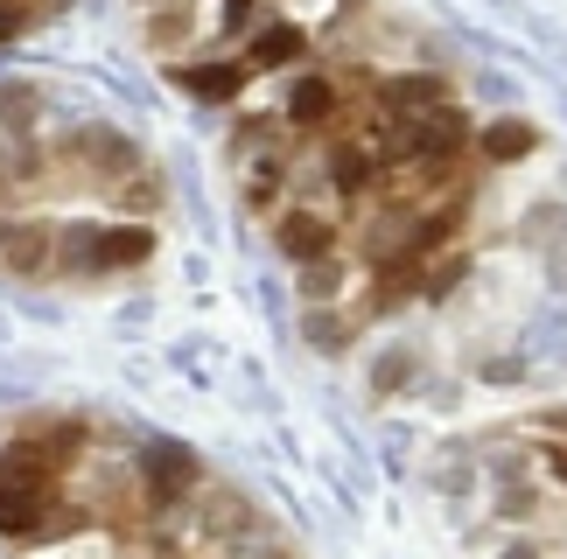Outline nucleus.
I'll use <instances>...</instances> for the list:
<instances>
[{
    "label": "nucleus",
    "mask_w": 567,
    "mask_h": 559,
    "mask_svg": "<svg viewBox=\"0 0 567 559\" xmlns=\"http://www.w3.org/2000/svg\"><path fill=\"white\" fill-rule=\"evenodd\" d=\"M8 559H301L274 517L197 448L105 413L43 406L0 420Z\"/></svg>",
    "instance_id": "obj_1"
},
{
    "label": "nucleus",
    "mask_w": 567,
    "mask_h": 559,
    "mask_svg": "<svg viewBox=\"0 0 567 559\" xmlns=\"http://www.w3.org/2000/svg\"><path fill=\"white\" fill-rule=\"evenodd\" d=\"M168 189L112 112L0 77V280L85 294L155 266Z\"/></svg>",
    "instance_id": "obj_2"
},
{
    "label": "nucleus",
    "mask_w": 567,
    "mask_h": 559,
    "mask_svg": "<svg viewBox=\"0 0 567 559\" xmlns=\"http://www.w3.org/2000/svg\"><path fill=\"white\" fill-rule=\"evenodd\" d=\"M141 29V49L182 85L197 105H245L253 77H245V49L280 22L330 29L336 8H309V0H126Z\"/></svg>",
    "instance_id": "obj_3"
},
{
    "label": "nucleus",
    "mask_w": 567,
    "mask_h": 559,
    "mask_svg": "<svg viewBox=\"0 0 567 559\" xmlns=\"http://www.w3.org/2000/svg\"><path fill=\"white\" fill-rule=\"evenodd\" d=\"M456 496L477 504L490 559H567V427L483 440L477 476Z\"/></svg>",
    "instance_id": "obj_4"
},
{
    "label": "nucleus",
    "mask_w": 567,
    "mask_h": 559,
    "mask_svg": "<svg viewBox=\"0 0 567 559\" xmlns=\"http://www.w3.org/2000/svg\"><path fill=\"white\" fill-rule=\"evenodd\" d=\"M70 0H0V49L22 43V35H35L43 22H56Z\"/></svg>",
    "instance_id": "obj_5"
}]
</instances>
